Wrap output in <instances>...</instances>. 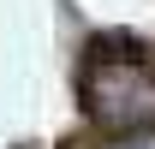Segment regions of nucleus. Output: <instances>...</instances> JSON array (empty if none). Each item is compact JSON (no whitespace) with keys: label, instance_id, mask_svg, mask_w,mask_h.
Returning a JSON list of instances; mask_svg holds the SVG:
<instances>
[{"label":"nucleus","instance_id":"obj_1","mask_svg":"<svg viewBox=\"0 0 155 149\" xmlns=\"http://www.w3.org/2000/svg\"><path fill=\"white\" fill-rule=\"evenodd\" d=\"M78 95H84V113L114 137L149 131L155 125V60L131 36H96L78 66Z\"/></svg>","mask_w":155,"mask_h":149},{"label":"nucleus","instance_id":"obj_2","mask_svg":"<svg viewBox=\"0 0 155 149\" xmlns=\"http://www.w3.org/2000/svg\"><path fill=\"white\" fill-rule=\"evenodd\" d=\"M107 149H155V131H131V137H114Z\"/></svg>","mask_w":155,"mask_h":149}]
</instances>
